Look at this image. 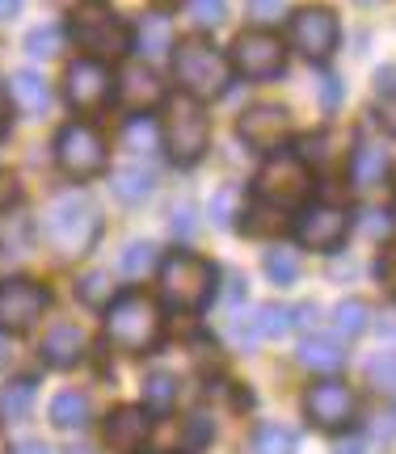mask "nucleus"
I'll list each match as a JSON object with an SVG mask.
<instances>
[{
  "instance_id": "f03ea898",
  "label": "nucleus",
  "mask_w": 396,
  "mask_h": 454,
  "mask_svg": "<svg viewBox=\"0 0 396 454\" xmlns=\"http://www.w3.org/2000/svg\"><path fill=\"white\" fill-rule=\"evenodd\" d=\"M173 76H178V89L190 93L198 101L224 98L232 84V64L219 47H211L207 38H182L173 43Z\"/></svg>"
},
{
  "instance_id": "0eeeda50",
  "label": "nucleus",
  "mask_w": 396,
  "mask_h": 454,
  "mask_svg": "<svg viewBox=\"0 0 396 454\" xmlns=\"http://www.w3.org/2000/svg\"><path fill=\"white\" fill-rule=\"evenodd\" d=\"M161 139H165L173 164H198L202 152L211 144V122L202 114V101L190 93L165 101V118H161Z\"/></svg>"
},
{
  "instance_id": "c9c22d12",
  "label": "nucleus",
  "mask_w": 396,
  "mask_h": 454,
  "mask_svg": "<svg viewBox=\"0 0 396 454\" xmlns=\"http://www.w3.org/2000/svg\"><path fill=\"white\" fill-rule=\"evenodd\" d=\"M287 328H291V308H274L270 303V308L257 311V333L262 337H282Z\"/></svg>"
},
{
  "instance_id": "dca6fc26",
  "label": "nucleus",
  "mask_w": 396,
  "mask_h": 454,
  "mask_svg": "<svg viewBox=\"0 0 396 454\" xmlns=\"http://www.w3.org/2000/svg\"><path fill=\"white\" fill-rule=\"evenodd\" d=\"M115 98L127 106V110L135 114H144L152 110V106H161L165 101V84L156 81V72H148V67H123L118 72V81H115Z\"/></svg>"
},
{
  "instance_id": "f257e3e1",
  "label": "nucleus",
  "mask_w": 396,
  "mask_h": 454,
  "mask_svg": "<svg viewBox=\"0 0 396 454\" xmlns=\"http://www.w3.org/2000/svg\"><path fill=\"white\" fill-rule=\"evenodd\" d=\"M165 333V316L152 294L127 291L106 303V340L123 354H152Z\"/></svg>"
},
{
  "instance_id": "9d476101",
  "label": "nucleus",
  "mask_w": 396,
  "mask_h": 454,
  "mask_svg": "<svg viewBox=\"0 0 396 454\" xmlns=\"http://www.w3.org/2000/svg\"><path fill=\"white\" fill-rule=\"evenodd\" d=\"M51 294L47 286H38L30 278H9V282H0V333H30L38 320H43V311H47Z\"/></svg>"
},
{
  "instance_id": "37998d69",
  "label": "nucleus",
  "mask_w": 396,
  "mask_h": 454,
  "mask_svg": "<svg viewBox=\"0 0 396 454\" xmlns=\"http://www.w3.org/2000/svg\"><path fill=\"white\" fill-rule=\"evenodd\" d=\"M13 454H51V446H43V442H17Z\"/></svg>"
},
{
  "instance_id": "72a5a7b5",
  "label": "nucleus",
  "mask_w": 396,
  "mask_h": 454,
  "mask_svg": "<svg viewBox=\"0 0 396 454\" xmlns=\"http://www.w3.org/2000/svg\"><path fill=\"white\" fill-rule=\"evenodd\" d=\"M224 17H228V4H224V0H190V21H194L198 30L224 26Z\"/></svg>"
},
{
  "instance_id": "b1692460",
  "label": "nucleus",
  "mask_w": 396,
  "mask_h": 454,
  "mask_svg": "<svg viewBox=\"0 0 396 454\" xmlns=\"http://www.w3.org/2000/svg\"><path fill=\"white\" fill-rule=\"evenodd\" d=\"M13 101L21 106V110H30V114H47L51 106V84L38 76V72H13Z\"/></svg>"
},
{
  "instance_id": "de8ad7c7",
  "label": "nucleus",
  "mask_w": 396,
  "mask_h": 454,
  "mask_svg": "<svg viewBox=\"0 0 396 454\" xmlns=\"http://www.w3.org/2000/svg\"><path fill=\"white\" fill-rule=\"evenodd\" d=\"M0 357H4V354H0Z\"/></svg>"
},
{
  "instance_id": "1a4fd4ad",
  "label": "nucleus",
  "mask_w": 396,
  "mask_h": 454,
  "mask_svg": "<svg viewBox=\"0 0 396 454\" xmlns=\"http://www.w3.org/2000/svg\"><path fill=\"white\" fill-rule=\"evenodd\" d=\"M232 72H241L245 81H270L287 67V47H282L279 34L270 30H245L236 43H232Z\"/></svg>"
},
{
  "instance_id": "ea45409f",
  "label": "nucleus",
  "mask_w": 396,
  "mask_h": 454,
  "mask_svg": "<svg viewBox=\"0 0 396 454\" xmlns=\"http://www.w3.org/2000/svg\"><path fill=\"white\" fill-rule=\"evenodd\" d=\"M376 278L396 294V244H388V248L380 253V261H376Z\"/></svg>"
},
{
  "instance_id": "423d86ee",
  "label": "nucleus",
  "mask_w": 396,
  "mask_h": 454,
  "mask_svg": "<svg viewBox=\"0 0 396 454\" xmlns=\"http://www.w3.org/2000/svg\"><path fill=\"white\" fill-rule=\"evenodd\" d=\"M253 194H257V202L274 207V211H296L313 194V168H308V160L299 152H274L257 168Z\"/></svg>"
},
{
  "instance_id": "412c9836",
  "label": "nucleus",
  "mask_w": 396,
  "mask_h": 454,
  "mask_svg": "<svg viewBox=\"0 0 396 454\" xmlns=\"http://www.w3.org/2000/svg\"><path fill=\"white\" fill-rule=\"evenodd\" d=\"M93 417V408H89V395L84 391H59L55 400H51V425L55 429H84Z\"/></svg>"
},
{
  "instance_id": "a211bd4d",
  "label": "nucleus",
  "mask_w": 396,
  "mask_h": 454,
  "mask_svg": "<svg viewBox=\"0 0 396 454\" xmlns=\"http://www.w3.org/2000/svg\"><path fill=\"white\" fill-rule=\"evenodd\" d=\"M84 349H89V340H84V333L76 325H55L47 337H43V362H47V366H59V371L76 366L84 357Z\"/></svg>"
},
{
  "instance_id": "f3484780",
  "label": "nucleus",
  "mask_w": 396,
  "mask_h": 454,
  "mask_svg": "<svg viewBox=\"0 0 396 454\" xmlns=\"http://www.w3.org/2000/svg\"><path fill=\"white\" fill-rule=\"evenodd\" d=\"M148 429H152V421L144 417V408H118V412H110V421H106V446L115 454H131L144 446Z\"/></svg>"
},
{
  "instance_id": "f8f14e48",
  "label": "nucleus",
  "mask_w": 396,
  "mask_h": 454,
  "mask_svg": "<svg viewBox=\"0 0 396 454\" xmlns=\"http://www.w3.org/2000/svg\"><path fill=\"white\" fill-rule=\"evenodd\" d=\"M304 412L316 429H346L354 417V391L342 379H321L304 391Z\"/></svg>"
},
{
  "instance_id": "2f4dec72",
  "label": "nucleus",
  "mask_w": 396,
  "mask_h": 454,
  "mask_svg": "<svg viewBox=\"0 0 396 454\" xmlns=\"http://www.w3.org/2000/svg\"><path fill=\"white\" fill-rule=\"evenodd\" d=\"M59 43H64V30H59V26H38V30L26 38V47H30L34 59H55V55H59Z\"/></svg>"
},
{
  "instance_id": "a18cd8bd",
  "label": "nucleus",
  "mask_w": 396,
  "mask_h": 454,
  "mask_svg": "<svg viewBox=\"0 0 396 454\" xmlns=\"http://www.w3.org/2000/svg\"><path fill=\"white\" fill-rule=\"evenodd\" d=\"M17 9H21V0H0V21L17 17Z\"/></svg>"
},
{
  "instance_id": "a878e982",
  "label": "nucleus",
  "mask_w": 396,
  "mask_h": 454,
  "mask_svg": "<svg viewBox=\"0 0 396 454\" xmlns=\"http://www.w3.org/2000/svg\"><path fill=\"white\" fill-rule=\"evenodd\" d=\"M30 408H34L30 379H17V383H9L0 391V421H21V417H30Z\"/></svg>"
},
{
  "instance_id": "5701e85b",
  "label": "nucleus",
  "mask_w": 396,
  "mask_h": 454,
  "mask_svg": "<svg viewBox=\"0 0 396 454\" xmlns=\"http://www.w3.org/2000/svg\"><path fill=\"white\" fill-rule=\"evenodd\" d=\"M110 190H115L123 202H144V198L156 190V177H152V168H144V164H127V168H115Z\"/></svg>"
},
{
  "instance_id": "49530a36",
  "label": "nucleus",
  "mask_w": 396,
  "mask_h": 454,
  "mask_svg": "<svg viewBox=\"0 0 396 454\" xmlns=\"http://www.w3.org/2000/svg\"><path fill=\"white\" fill-rule=\"evenodd\" d=\"M156 4H173V0H156Z\"/></svg>"
},
{
  "instance_id": "7ed1b4c3",
  "label": "nucleus",
  "mask_w": 396,
  "mask_h": 454,
  "mask_svg": "<svg viewBox=\"0 0 396 454\" xmlns=\"http://www.w3.org/2000/svg\"><path fill=\"white\" fill-rule=\"evenodd\" d=\"M43 236L64 257H84L101 236V215L84 194H59L43 211Z\"/></svg>"
},
{
  "instance_id": "4468645a",
  "label": "nucleus",
  "mask_w": 396,
  "mask_h": 454,
  "mask_svg": "<svg viewBox=\"0 0 396 454\" xmlns=\"http://www.w3.org/2000/svg\"><path fill=\"white\" fill-rule=\"evenodd\" d=\"M350 231V215L342 207H329V202H316L308 211L299 215L296 223V236L304 248H313V253H333L337 244L346 240Z\"/></svg>"
},
{
  "instance_id": "6e6552de",
  "label": "nucleus",
  "mask_w": 396,
  "mask_h": 454,
  "mask_svg": "<svg viewBox=\"0 0 396 454\" xmlns=\"http://www.w3.org/2000/svg\"><path fill=\"white\" fill-rule=\"evenodd\" d=\"M55 164L72 181H89L106 168V139L89 122H67L55 139Z\"/></svg>"
},
{
  "instance_id": "aec40b11",
  "label": "nucleus",
  "mask_w": 396,
  "mask_h": 454,
  "mask_svg": "<svg viewBox=\"0 0 396 454\" xmlns=\"http://www.w3.org/2000/svg\"><path fill=\"white\" fill-rule=\"evenodd\" d=\"M131 38H135L131 47L139 51V55L161 59V55L173 47V21H169V13H148L144 21H139V30H135Z\"/></svg>"
},
{
  "instance_id": "09e8293b",
  "label": "nucleus",
  "mask_w": 396,
  "mask_h": 454,
  "mask_svg": "<svg viewBox=\"0 0 396 454\" xmlns=\"http://www.w3.org/2000/svg\"><path fill=\"white\" fill-rule=\"evenodd\" d=\"M392 215H396V211H392Z\"/></svg>"
},
{
  "instance_id": "393cba45",
  "label": "nucleus",
  "mask_w": 396,
  "mask_h": 454,
  "mask_svg": "<svg viewBox=\"0 0 396 454\" xmlns=\"http://www.w3.org/2000/svg\"><path fill=\"white\" fill-rule=\"evenodd\" d=\"M144 408L148 412H173L178 408V379L173 374H148L144 379Z\"/></svg>"
},
{
  "instance_id": "58836bf2",
  "label": "nucleus",
  "mask_w": 396,
  "mask_h": 454,
  "mask_svg": "<svg viewBox=\"0 0 396 454\" xmlns=\"http://www.w3.org/2000/svg\"><path fill=\"white\" fill-rule=\"evenodd\" d=\"M156 135H161V130L152 127L148 118H135L131 127H127V147H131V152H148V147H156Z\"/></svg>"
},
{
  "instance_id": "4be33fe9",
  "label": "nucleus",
  "mask_w": 396,
  "mask_h": 454,
  "mask_svg": "<svg viewBox=\"0 0 396 454\" xmlns=\"http://www.w3.org/2000/svg\"><path fill=\"white\" fill-rule=\"evenodd\" d=\"M299 362H304L308 371L333 374V371H342V366H346V349H342L337 340H329V337H308L304 345H299Z\"/></svg>"
},
{
  "instance_id": "f704fd0d",
  "label": "nucleus",
  "mask_w": 396,
  "mask_h": 454,
  "mask_svg": "<svg viewBox=\"0 0 396 454\" xmlns=\"http://www.w3.org/2000/svg\"><path fill=\"white\" fill-rule=\"evenodd\" d=\"M76 291H81L84 303H93V308H106L110 299H115V291H110V278L106 274H84L81 282H76Z\"/></svg>"
},
{
  "instance_id": "ddd939ff",
  "label": "nucleus",
  "mask_w": 396,
  "mask_h": 454,
  "mask_svg": "<svg viewBox=\"0 0 396 454\" xmlns=\"http://www.w3.org/2000/svg\"><path fill=\"white\" fill-rule=\"evenodd\" d=\"M110 89H115V76H110L106 59H93V55L76 59L64 76V93L76 110H98V106H106Z\"/></svg>"
},
{
  "instance_id": "9b49d317",
  "label": "nucleus",
  "mask_w": 396,
  "mask_h": 454,
  "mask_svg": "<svg viewBox=\"0 0 396 454\" xmlns=\"http://www.w3.org/2000/svg\"><path fill=\"white\" fill-rule=\"evenodd\" d=\"M287 38H291V47L304 51L308 59H329L333 51H337L342 30H337V17H333V9H325V4H308V9L291 13Z\"/></svg>"
},
{
  "instance_id": "6ab92c4d",
  "label": "nucleus",
  "mask_w": 396,
  "mask_h": 454,
  "mask_svg": "<svg viewBox=\"0 0 396 454\" xmlns=\"http://www.w3.org/2000/svg\"><path fill=\"white\" fill-rule=\"evenodd\" d=\"M388 177V152L376 144H359L350 152V185L354 190H371Z\"/></svg>"
},
{
  "instance_id": "2eb2a0df",
  "label": "nucleus",
  "mask_w": 396,
  "mask_h": 454,
  "mask_svg": "<svg viewBox=\"0 0 396 454\" xmlns=\"http://www.w3.org/2000/svg\"><path fill=\"white\" fill-rule=\"evenodd\" d=\"M236 135H241L249 147H257V152H274V147H282V139L291 135V114L282 110V106H253V110L241 114Z\"/></svg>"
},
{
  "instance_id": "79ce46f5",
  "label": "nucleus",
  "mask_w": 396,
  "mask_h": 454,
  "mask_svg": "<svg viewBox=\"0 0 396 454\" xmlns=\"http://www.w3.org/2000/svg\"><path fill=\"white\" fill-rule=\"evenodd\" d=\"M17 194V185H13V177H9V173H4V168H0V211H4V207H9V198Z\"/></svg>"
},
{
  "instance_id": "39448f33",
  "label": "nucleus",
  "mask_w": 396,
  "mask_h": 454,
  "mask_svg": "<svg viewBox=\"0 0 396 454\" xmlns=\"http://www.w3.org/2000/svg\"><path fill=\"white\" fill-rule=\"evenodd\" d=\"M215 294V265L198 253H173L161 261V299L173 311H202Z\"/></svg>"
},
{
  "instance_id": "20e7f679",
  "label": "nucleus",
  "mask_w": 396,
  "mask_h": 454,
  "mask_svg": "<svg viewBox=\"0 0 396 454\" xmlns=\"http://www.w3.org/2000/svg\"><path fill=\"white\" fill-rule=\"evenodd\" d=\"M67 34L76 38V47H84V55L93 59H123L131 51V26L101 0H81L72 17H67Z\"/></svg>"
},
{
  "instance_id": "7c9ffc66",
  "label": "nucleus",
  "mask_w": 396,
  "mask_h": 454,
  "mask_svg": "<svg viewBox=\"0 0 396 454\" xmlns=\"http://www.w3.org/2000/svg\"><path fill=\"white\" fill-rule=\"evenodd\" d=\"M367 379L376 391H396V349H384L367 362Z\"/></svg>"
},
{
  "instance_id": "cd10ccee",
  "label": "nucleus",
  "mask_w": 396,
  "mask_h": 454,
  "mask_svg": "<svg viewBox=\"0 0 396 454\" xmlns=\"http://www.w3.org/2000/svg\"><path fill=\"white\" fill-rule=\"evenodd\" d=\"M367 320H371V308H367L363 299H342L337 311H333V328H337L342 337H359L367 328Z\"/></svg>"
},
{
  "instance_id": "c756f323",
  "label": "nucleus",
  "mask_w": 396,
  "mask_h": 454,
  "mask_svg": "<svg viewBox=\"0 0 396 454\" xmlns=\"http://www.w3.org/2000/svg\"><path fill=\"white\" fill-rule=\"evenodd\" d=\"M253 454H296V434L282 425H262L253 438Z\"/></svg>"
},
{
  "instance_id": "e433bc0d",
  "label": "nucleus",
  "mask_w": 396,
  "mask_h": 454,
  "mask_svg": "<svg viewBox=\"0 0 396 454\" xmlns=\"http://www.w3.org/2000/svg\"><path fill=\"white\" fill-rule=\"evenodd\" d=\"M236 202H241V190H236V185H224V190L211 198V219H215V223H219V227H232Z\"/></svg>"
},
{
  "instance_id": "4c0bfd02",
  "label": "nucleus",
  "mask_w": 396,
  "mask_h": 454,
  "mask_svg": "<svg viewBox=\"0 0 396 454\" xmlns=\"http://www.w3.org/2000/svg\"><path fill=\"white\" fill-rule=\"evenodd\" d=\"M249 9V21H253V26H274V21H279L282 17V9H287V0H249L245 4Z\"/></svg>"
},
{
  "instance_id": "a19ab883",
  "label": "nucleus",
  "mask_w": 396,
  "mask_h": 454,
  "mask_svg": "<svg viewBox=\"0 0 396 454\" xmlns=\"http://www.w3.org/2000/svg\"><path fill=\"white\" fill-rule=\"evenodd\" d=\"M9 127H13V93L0 81V135H9Z\"/></svg>"
},
{
  "instance_id": "c85d7f7f",
  "label": "nucleus",
  "mask_w": 396,
  "mask_h": 454,
  "mask_svg": "<svg viewBox=\"0 0 396 454\" xmlns=\"http://www.w3.org/2000/svg\"><path fill=\"white\" fill-rule=\"evenodd\" d=\"M265 274H270V282H279V286H291L299 278V253L296 248H270L265 253Z\"/></svg>"
},
{
  "instance_id": "c03bdc74",
  "label": "nucleus",
  "mask_w": 396,
  "mask_h": 454,
  "mask_svg": "<svg viewBox=\"0 0 396 454\" xmlns=\"http://www.w3.org/2000/svg\"><path fill=\"white\" fill-rule=\"evenodd\" d=\"M333 454H367V450H363V442L359 438H350V442H337V450Z\"/></svg>"
},
{
  "instance_id": "473e14b6",
  "label": "nucleus",
  "mask_w": 396,
  "mask_h": 454,
  "mask_svg": "<svg viewBox=\"0 0 396 454\" xmlns=\"http://www.w3.org/2000/svg\"><path fill=\"white\" fill-rule=\"evenodd\" d=\"M376 118L388 135H396V72H384V89L376 98Z\"/></svg>"
},
{
  "instance_id": "bb28decb",
  "label": "nucleus",
  "mask_w": 396,
  "mask_h": 454,
  "mask_svg": "<svg viewBox=\"0 0 396 454\" xmlns=\"http://www.w3.org/2000/svg\"><path fill=\"white\" fill-rule=\"evenodd\" d=\"M123 274L127 278H144V274H152V270H161V253L152 248V244H144V240H135V244H127L123 248Z\"/></svg>"
}]
</instances>
